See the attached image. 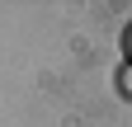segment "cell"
<instances>
[{
	"instance_id": "obj_1",
	"label": "cell",
	"mask_w": 132,
	"mask_h": 127,
	"mask_svg": "<svg viewBox=\"0 0 132 127\" xmlns=\"http://www.w3.org/2000/svg\"><path fill=\"white\" fill-rule=\"evenodd\" d=\"M118 47H123V66L132 71V19L123 24V38H118Z\"/></svg>"
}]
</instances>
